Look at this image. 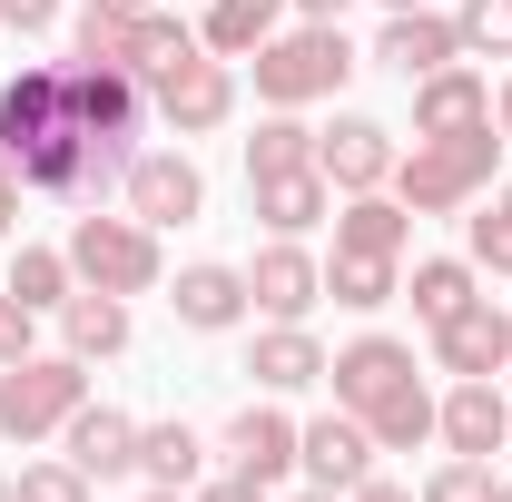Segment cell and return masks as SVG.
<instances>
[{"instance_id": "43", "label": "cell", "mask_w": 512, "mask_h": 502, "mask_svg": "<svg viewBox=\"0 0 512 502\" xmlns=\"http://www.w3.org/2000/svg\"><path fill=\"white\" fill-rule=\"evenodd\" d=\"M493 217H503V227H512V178H503V188H493Z\"/></svg>"}, {"instance_id": "11", "label": "cell", "mask_w": 512, "mask_h": 502, "mask_svg": "<svg viewBox=\"0 0 512 502\" xmlns=\"http://www.w3.org/2000/svg\"><path fill=\"white\" fill-rule=\"evenodd\" d=\"M296 473L325 483V493H355L365 473H375V434H365V414H316V424H296Z\"/></svg>"}, {"instance_id": "49", "label": "cell", "mask_w": 512, "mask_h": 502, "mask_svg": "<svg viewBox=\"0 0 512 502\" xmlns=\"http://www.w3.org/2000/svg\"><path fill=\"white\" fill-rule=\"evenodd\" d=\"M503 502H512V473H503Z\"/></svg>"}, {"instance_id": "36", "label": "cell", "mask_w": 512, "mask_h": 502, "mask_svg": "<svg viewBox=\"0 0 512 502\" xmlns=\"http://www.w3.org/2000/svg\"><path fill=\"white\" fill-rule=\"evenodd\" d=\"M20 355H40V315L0 286V365H20Z\"/></svg>"}, {"instance_id": "5", "label": "cell", "mask_w": 512, "mask_h": 502, "mask_svg": "<svg viewBox=\"0 0 512 502\" xmlns=\"http://www.w3.org/2000/svg\"><path fill=\"white\" fill-rule=\"evenodd\" d=\"M79 404H89V365H79L69 345H60V355L0 365V434H10V443H50Z\"/></svg>"}, {"instance_id": "39", "label": "cell", "mask_w": 512, "mask_h": 502, "mask_svg": "<svg viewBox=\"0 0 512 502\" xmlns=\"http://www.w3.org/2000/svg\"><path fill=\"white\" fill-rule=\"evenodd\" d=\"M20 197H30V188H20V168L0 158V237H20Z\"/></svg>"}, {"instance_id": "33", "label": "cell", "mask_w": 512, "mask_h": 502, "mask_svg": "<svg viewBox=\"0 0 512 502\" xmlns=\"http://www.w3.org/2000/svg\"><path fill=\"white\" fill-rule=\"evenodd\" d=\"M10 502H89V473H79L69 453H50V463H20Z\"/></svg>"}, {"instance_id": "38", "label": "cell", "mask_w": 512, "mask_h": 502, "mask_svg": "<svg viewBox=\"0 0 512 502\" xmlns=\"http://www.w3.org/2000/svg\"><path fill=\"white\" fill-rule=\"evenodd\" d=\"M188 502H266V483H237V473H217V483H197Z\"/></svg>"}, {"instance_id": "14", "label": "cell", "mask_w": 512, "mask_h": 502, "mask_svg": "<svg viewBox=\"0 0 512 502\" xmlns=\"http://www.w3.org/2000/svg\"><path fill=\"white\" fill-rule=\"evenodd\" d=\"M365 60L394 69V79L414 89V79H434L444 60H463V40H453L444 10H384V30H375V50H365Z\"/></svg>"}, {"instance_id": "20", "label": "cell", "mask_w": 512, "mask_h": 502, "mask_svg": "<svg viewBox=\"0 0 512 502\" xmlns=\"http://www.w3.org/2000/svg\"><path fill=\"white\" fill-rule=\"evenodd\" d=\"M256 217H266V237H306L335 217V188H325V168H286V178H247Z\"/></svg>"}, {"instance_id": "29", "label": "cell", "mask_w": 512, "mask_h": 502, "mask_svg": "<svg viewBox=\"0 0 512 502\" xmlns=\"http://www.w3.org/2000/svg\"><path fill=\"white\" fill-rule=\"evenodd\" d=\"M10 296L30 315H60L69 296H79V276H69V247H20L10 256Z\"/></svg>"}, {"instance_id": "13", "label": "cell", "mask_w": 512, "mask_h": 502, "mask_svg": "<svg viewBox=\"0 0 512 502\" xmlns=\"http://www.w3.org/2000/svg\"><path fill=\"white\" fill-rule=\"evenodd\" d=\"M168 315L188 325V335H237L247 325V266H217V256H197V266H178V286H168Z\"/></svg>"}, {"instance_id": "46", "label": "cell", "mask_w": 512, "mask_h": 502, "mask_svg": "<svg viewBox=\"0 0 512 502\" xmlns=\"http://www.w3.org/2000/svg\"><path fill=\"white\" fill-rule=\"evenodd\" d=\"M384 10H424V0H384Z\"/></svg>"}, {"instance_id": "3", "label": "cell", "mask_w": 512, "mask_h": 502, "mask_svg": "<svg viewBox=\"0 0 512 502\" xmlns=\"http://www.w3.org/2000/svg\"><path fill=\"white\" fill-rule=\"evenodd\" d=\"M247 69H256V99H266V109H316V99H335L365 60H355L345 20H296V30L256 40Z\"/></svg>"}, {"instance_id": "19", "label": "cell", "mask_w": 512, "mask_h": 502, "mask_svg": "<svg viewBox=\"0 0 512 502\" xmlns=\"http://www.w3.org/2000/svg\"><path fill=\"white\" fill-rule=\"evenodd\" d=\"M414 247V207L394 188H365L335 207V256H404Z\"/></svg>"}, {"instance_id": "48", "label": "cell", "mask_w": 512, "mask_h": 502, "mask_svg": "<svg viewBox=\"0 0 512 502\" xmlns=\"http://www.w3.org/2000/svg\"><path fill=\"white\" fill-rule=\"evenodd\" d=\"M0 502H10V473H0Z\"/></svg>"}, {"instance_id": "32", "label": "cell", "mask_w": 512, "mask_h": 502, "mask_svg": "<svg viewBox=\"0 0 512 502\" xmlns=\"http://www.w3.org/2000/svg\"><path fill=\"white\" fill-rule=\"evenodd\" d=\"M453 40H463V60H512V0H463Z\"/></svg>"}, {"instance_id": "28", "label": "cell", "mask_w": 512, "mask_h": 502, "mask_svg": "<svg viewBox=\"0 0 512 502\" xmlns=\"http://www.w3.org/2000/svg\"><path fill=\"white\" fill-rule=\"evenodd\" d=\"M286 168H316V128L296 109H266L256 138H247V178H286Z\"/></svg>"}, {"instance_id": "7", "label": "cell", "mask_w": 512, "mask_h": 502, "mask_svg": "<svg viewBox=\"0 0 512 502\" xmlns=\"http://www.w3.org/2000/svg\"><path fill=\"white\" fill-rule=\"evenodd\" d=\"M148 109L178 128V138H217V128L237 119V60H217V50H197L178 79H158L148 89Z\"/></svg>"}, {"instance_id": "44", "label": "cell", "mask_w": 512, "mask_h": 502, "mask_svg": "<svg viewBox=\"0 0 512 502\" xmlns=\"http://www.w3.org/2000/svg\"><path fill=\"white\" fill-rule=\"evenodd\" d=\"M296 502H345V493H325V483H306V493H296Z\"/></svg>"}, {"instance_id": "35", "label": "cell", "mask_w": 512, "mask_h": 502, "mask_svg": "<svg viewBox=\"0 0 512 502\" xmlns=\"http://www.w3.org/2000/svg\"><path fill=\"white\" fill-rule=\"evenodd\" d=\"M463 256L483 266V276H512V227L483 207V217H463Z\"/></svg>"}, {"instance_id": "17", "label": "cell", "mask_w": 512, "mask_h": 502, "mask_svg": "<svg viewBox=\"0 0 512 502\" xmlns=\"http://www.w3.org/2000/svg\"><path fill=\"white\" fill-rule=\"evenodd\" d=\"M60 453L89 473V483H119V473H138V414H119V404H79L60 424Z\"/></svg>"}, {"instance_id": "34", "label": "cell", "mask_w": 512, "mask_h": 502, "mask_svg": "<svg viewBox=\"0 0 512 502\" xmlns=\"http://www.w3.org/2000/svg\"><path fill=\"white\" fill-rule=\"evenodd\" d=\"M424 502H503V483H493V463H463L453 453V463L424 473Z\"/></svg>"}, {"instance_id": "18", "label": "cell", "mask_w": 512, "mask_h": 502, "mask_svg": "<svg viewBox=\"0 0 512 502\" xmlns=\"http://www.w3.org/2000/svg\"><path fill=\"white\" fill-rule=\"evenodd\" d=\"M493 119V79L473 60H444L434 79H414V138H453V128Z\"/></svg>"}, {"instance_id": "42", "label": "cell", "mask_w": 512, "mask_h": 502, "mask_svg": "<svg viewBox=\"0 0 512 502\" xmlns=\"http://www.w3.org/2000/svg\"><path fill=\"white\" fill-rule=\"evenodd\" d=\"M493 128H503V148H512V79L493 89Z\"/></svg>"}, {"instance_id": "37", "label": "cell", "mask_w": 512, "mask_h": 502, "mask_svg": "<svg viewBox=\"0 0 512 502\" xmlns=\"http://www.w3.org/2000/svg\"><path fill=\"white\" fill-rule=\"evenodd\" d=\"M60 20V0H0V30H20V40H40Z\"/></svg>"}, {"instance_id": "12", "label": "cell", "mask_w": 512, "mask_h": 502, "mask_svg": "<svg viewBox=\"0 0 512 502\" xmlns=\"http://www.w3.org/2000/svg\"><path fill=\"white\" fill-rule=\"evenodd\" d=\"M325 384H335L345 414H375L394 384H414V345H404V335H355V345L325 355Z\"/></svg>"}, {"instance_id": "16", "label": "cell", "mask_w": 512, "mask_h": 502, "mask_svg": "<svg viewBox=\"0 0 512 502\" xmlns=\"http://www.w3.org/2000/svg\"><path fill=\"white\" fill-rule=\"evenodd\" d=\"M217 453H227V473H237V483H266V493H276V483L296 473V424H286L276 404H247V414L217 434Z\"/></svg>"}, {"instance_id": "31", "label": "cell", "mask_w": 512, "mask_h": 502, "mask_svg": "<svg viewBox=\"0 0 512 502\" xmlns=\"http://www.w3.org/2000/svg\"><path fill=\"white\" fill-rule=\"evenodd\" d=\"M128 40H138V10H109V0H89L79 30H69L79 60H109V69H128Z\"/></svg>"}, {"instance_id": "9", "label": "cell", "mask_w": 512, "mask_h": 502, "mask_svg": "<svg viewBox=\"0 0 512 502\" xmlns=\"http://www.w3.org/2000/svg\"><path fill=\"white\" fill-rule=\"evenodd\" d=\"M434 443L463 453V463H493V453L512 443V394L493 375H453V394L434 404Z\"/></svg>"}, {"instance_id": "22", "label": "cell", "mask_w": 512, "mask_h": 502, "mask_svg": "<svg viewBox=\"0 0 512 502\" xmlns=\"http://www.w3.org/2000/svg\"><path fill=\"white\" fill-rule=\"evenodd\" d=\"M138 473H148V493H197V473H207V434L197 424H138Z\"/></svg>"}, {"instance_id": "15", "label": "cell", "mask_w": 512, "mask_h": 502, "mask_svg": "<svg viewBox=\"0 0 512 502\" xmlns=\"http://www.w3.org/2000/svg\"><path fill=\"white\" fill-rule=\"evenodd\" d=\"M434 365L444 375H512V315L493 296H473L453 325H434Z\"/></svg>"}, {"instance_id": "40", "label": "cell", "mask_w": 512, "mask_h": 502, "mask_svg": "<svg viewBox=\"0 0 512 502\" xmlns=\"http://www.w3.org/2000/svg\"><path fill=\"white\" fill-rule=\"evenodd\" d=\"M345 502H424V493H404V483H384V473H365V483H355Z\"/></svg>"}, {"instance_id": "25", "label": "cell", "mask_w": 512, "mask_h": 502, "mask_svg": "<svg viewBox=\"0 0 512 502\" xmlns=\"http://www.w3.org/2000/svg\"><path fill=\"white\" fill-rule=\"evenodd\" d=\"M404 296H414L424 335H434V325H453V315H463L473 296H483V266H473V256H424V266L404 276Z\"/></svg>"}, {"instance_id": "6", "label": "cell", "mask_w": 512, "mask_h": 502, "mask_svg": "<svg viewBox=\"0 0 512 502\" xmlns=\"http://www.w3.org/2000/svg\"><path fill=\"white\" fill-rule=\"evenodd\" d=\"M119 197H128L138 227H197V217H207V178H197L188 138H178V148H138L128 178H119Z\"/></svg>"}, {"instance_id": "2", "label": "cell", "mask_w": 512, "mask_h": 502, "mask_svg": "<svg viewBox=\"0 0 512 502\" xmlns=\"http://www.w3.org/2000/svg\"><path fill=\"white\" fill-rule=\"evenodd\" d=\"M493 178H503V128L483 119V128H453V138H414L384 188L404 197L414 217H463Z\"/></svg>"}, {"instance_id": "50", "label": "cell", "mask_w": 512, "mask_h": 502, "mask_svg": "<svg viewBox=\"0 0 512 502\" xmlns=\"http://www.w3.org/2000/svg\"><path fill=\"white\" fill-rule=\"evenodd\" d=\"M503 453H512V443H503Z\"/></svg>"}, {"instance_id": "23", "label": "cell", "mask_w": 512, "mask_h": 502, "mask_svg": "<svg viewBox=\"0 0 512 502\" xmlns=\"http://www.w3.org/2000/svg\"><path fill=\"white\" fill-rule=\"evenodd\" d=\"M60 345L79 355V365H109V355H128V296L79 286V296L60 306Z\"/></svg>"}, {"instance_id": "21", "label": "cell", "mask_w": 512, "mask_h": 502, "mask_svg": "<svg viewBox=\"0 0 512 502\" xmlns=\"http://www.w3.org/2000/svg\"><path fill=\"white\" fill-rule=\"evenodd\" d=\"M247 375L266 384V394H306V384H325V345L306 325H266L247 345Z\"/></svg>"}, {"instance_id": "47", "label": "cell", "mask_w": 512, "mask_h": 502, "mask_svg": "<svg viewBox=\"0 0 512 502\" xmlns=\"http://www.w3.org/2000/svg\"><path fill=\"white\" fill-rule=\"evenodd\" d=\"M148 502H188V493H148Z\"/></svg>"}, {"instance_id": "10", "label": "cell", "mask_w": 512, "mask_h": 502, "mask_svg": "<svg viewBox=\"0 0 512 502\" xmlns=\"http://www.w3.org/2000/svg\"><path fill=\"white\" fill-rule=\"evenodd\" d=\"M394 158H404V148H394V128H384V119H355V109H345L335 128H316V168H325V188H335V197L384 188Z\"/></svg>"}, {"instance_id": "8", "label": "cell", "mask_w": 512, "mask_h": 502, "mask_svg": "<svg viewBox=\"0 0 512 502\" xmlns=\"http://www.w3.org/2000/svg\"><path fill=\"white\" fill-rule=\"evenodd\" d=\"M325 296V266L306 256V237H266V247L247 256V306L266 315V325H306Z\"/></svg>"}, {"instance_id": "45", "label": "cell", "mask_w": 512, "mask_h": 502, "mask_svg": "<svg viewBox=\"0 0 512 502\" xmlns=\"http://www.w3.org/2000/svg\"><path fill=\"white\" fill-rule=\"evenodd\" d=\"M109 10H158V0H109Z\"/></svg>"}, {"instance_id": "41", "label": "cell", "mask_w": 512, "mask_h": 502, "mask_svg": "<svg viewBox=\"0 0 512 502\" xmlns=\"http://www.w3.org/2000/svg\"><path fill=\"white\" fill-rule=\"evenodd\" d=\"M286 10H306V20H345L355 0H286Z\"/></svg>"}, {"instance_id": "24", "label": "cell", "mask_w": 512, "mask_h": 502, "mask_svg": "<svg viewBox=\"0 0 512 502\" xmlns=\"http://www.w3.org/2000/svg\"><path fill=\"white\" fill-rule=\"evenodd\" d=\"M197 50H207V40H197V20H178V10H138V40H128V79H138V89H158V79H178Z\"/></svg>"}, {"instance_id": "30", "label": "cell", "mask_w": 512, "mask_h": 502, "mask_svg": "<svg viewBox=\"0 0 512 502\" xmlns=\"http://www.w3.org/2000/svg\"><path fill=\"white\" fill-rule=\"evenodd\" d=\"M365 434H375V453H414V443H434V394H424V384H394L375 414H365Z\"/></svg>"}, {"instance_id": "27", "label": "cell", "mask_w": 512, "mask_h": 502, "mask_svg": "<svg viewBox=\"0 0 512 502\" xmlns=\"http://www.w3.org/2000/svg\"><path fill=\"white\" fill-rule=\"evenodd\" d=\"M325 296L345 315H384L404 296V256H335V266H325Z\"/></svg>"}, {"instance_id": "4", "label": "cell", "mask_w": 512, "mask_h": 502, "mask_svg": "<svg viewBox=\"0 0 512 502\" xmlns=\"http://www.w3.org/2000/svg\"><path fill=\"white\" fill-rule=\"evenodd\" d=\"M69 276L79 286H99V296H148L158 276H168V256H158V227H138V217H99V207H79L69 217Z\"/></svg>"}, {"instance_id": "26", "label": "cell", "mask_w": 512, "mask_h": 502, "mask_svg": "<svg viewBox=\"0 0 512 502\" xmlns=\"http://www.w3.org/2000/svg\"><path fill=\"white\" fill-rule=\"evenodd\" d=\"M276 20H286V0H207L197 10V40L217 60H247L256 40H276Z\"/></svg>"}, {"instance_id": "1", "label": "cell", "mask_w": 512, "mask_h": 502, "mask_svg": "<svg viewBox=\"0 0 512 502\" xmlns=\"http://www.w3.org/2000/svg\"><path fill=\"white\" fill-rule=\"evenodd\" d=\"M0 158L20 168L30 197H60V207H99L119 188V168H99L89 138H79L60 60H20V79H0Z\"/></svg>"}]
</instances>
